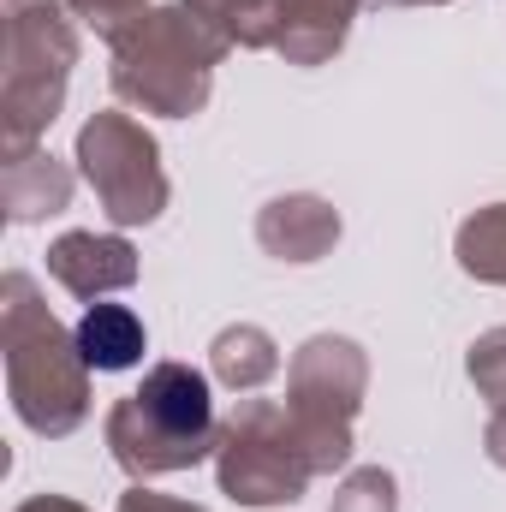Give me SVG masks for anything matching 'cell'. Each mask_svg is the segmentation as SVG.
Listing matches in <instances>:
<instances>
[{
	"instance_id": "obj_1",
	"label": "cell",
	"mask_w": 506,
	"mask_h": 512,
	"mask_svg": "<svg viewBox=\"0 0 506 512\" xmlns=\"http://www.w3.org/2000/svg\"><path fill=\"white\" fill-rule=\"evenodd\" d=\"M233 48H239L233 30L197 0L143 12L114 42V90H120V102L143 108V114L191 120L209 102V72Z\"/></svg>"
},
{
	"instance_id": "obj_2",
	"label": "cell",
	"mask_w": 506,
	"mask_h": 512,
	"mask_svg": "<svg viewBox=\"0 0 506 512\" xmlns=\"http://www.w3.org/2000/svg\"><path fill=\"white\" fill-rule=\"evenodd\" d=\"M0 340H6V382L12 411L36 435H72L90 417V364L78 352V334L54 322V310L36 298L30 274H6L0 286Z\"/></svg>"
},
{
	"instance_id": "obj_3",
	"label": "cell",
	"mask_w": 506,
	"mask_h": 512,
	"mask_svg": "<svg viewBox=\"0 0 506 512\" xmlns=\"http://www.w3.org/2000/svg\"><path fill=\"white\" fill-rule=\"evenodd\" d=\"M221 441L209 376L191 364H155L137 393L108 411V447L131 477H167L209 459Z\"/></svg>"
},
{
	"instance_id": "obj_4",
	"label": "cell",
	"mask_w": 506,
	"mask_h": 512,
	"mask_svg": "<svg viewBox=\"0 0 506 512\" xmlns=\"http://www.w3.org/2000/svg\"><path fill=\"white\" fill-rule=\"evenodd\" d=\"M78 60V36L60 12V0H6V155L36 149V137L60 114L66 78Z\"/></svg>"
},
{
	"instance_id": "obj_5",
	"label": "cell",
	"mask_w": 506,
	"mask_h": 512,
	"mask_svg": "<svg viewBox=\"0 0 506 512\" xmlns=\"http://www.w3.org/2000/svg\"><path fill=\"white\" fill-rule=\"evenodd\" d=\"M215 471H221V489H227L233 501H245V507L298 501V495L310 489V477H316L292 411L274 405V399H245V405L221 423Z\"/></svg>"
},
{
	"instance_id": "obj_6",
	"label": "cell",
	"mask_w": 506,
	"mask_h": 512,
	"mask_svg": "<svg viewBox=\"0 0 506 512\" xmlns=\"http://www.w3.org/2000/svg\"><path fill=\"white\" fill-rule=\"evenodd\" d=\"M292 423L304 435V453L316 465V477L340 471L352 459V417L364 405V382H370V364L352 340H334V334H316L298 358H292Z\"/></svg>"
},
{
	"instance_id": "obj_7",
	"label": "cell",
	"mask_w": 506,
	"mask_h": 512,
	"mask_svg": "<svg viewBox=\"0 0 506 512\" xmlns=\"http://www.w3.org/2000/svg\"><path fill=\"white\" fill-rule=\"evenodd\" d=\"M78 161L114 227H149L167 209V173H161L155 137L131 114H96L78 131Z\"/></svg>"
},
{
	"instance_id": "obj_8",
	"label": "cell",
	"mask_w": 506,
	"mask_h": 512,
	"mask_svg": "<svg viewBox=\"0 0 506 512\" xmlns=\"http://www.w3.org/2000/svg\"><path fill=\"white\" fill-rule=\"evenodd\" d=\"M48 274L78 292V298H102V292H120L137 280V251H131L120 233H66L48 245Z\"/></svg>"
},
{
	"instance_id": "obj_9",
	"label": "cell",
	"mask_w": 506,
	"mask_h": 512,
	"mask_svg": "<svg viewBox=\"0 0 506 512\" xmlns=\"http://www.w3.org/2000/svg\"><path fill=\"white\" fill-rule=\"evenodd\" d=\"M340 239V215L322 203V197H274L262 215H256V245L280 262H316V256L334 251Z\"/></svg>"
},
{
	"instance_id": "obj_10",
	"label": "cell",
	"mask_w": 506,
	"mask_h": 512,
	"mask_svg": "<svg viewBox=\"0 0 506 512\" xmlns=\"http://www.w3.org/2000/svg\"><path fill=\"white\" fill-rule=\"evenodd\" d=\"M352 18H358V0H280L274 54H286L292 66H322L346 42Z\"/></svg>"
},
{
	"instance_id": "obj_11",
	"label": "cell",
	"mask_w": 506,
	"mask_h": 512,
	"mask_svg": "<svg viewBox=\"0 0 506 512\" xmlns=\"http://www.w3.org/2000/svg\"><path fill=\"white\" fill-rule=\"evenodd\" d=\"M0 197H6V221H42V215H60L72 203V173L42 155V149H24V155H6L0 167Z\"/></svg>"
},
{
	"instance_id": "obj_12",
	"label": "cell",
	"mask_w": 506,
	"mask_h": 512,
	"mask_svg": "<svg viewBox=\"0 0 506 512\" xmlns=\"http://www.w3.org/2000/svg\"><path fill=\"white\" fill-rule=\"evenodd\" d=\"M72 334H78L84 364H90V370H102V376L131 370V364L143 358V346H149L143 316H137L131 304H90V310H84V322H78Z\"/></svg>"
},
{
	"instance_id": "obj_13",
	"label": "cell",
	"mask_w": 506,
	"mask_h": 512,
	"mask_svg": "<svg viewBox=\"0 0 506 512\" xmlns=\"http://www.w3.org/2000/svg\"><path fill=\"white\" fill-rule=\"evenodd\" d=\"M209 364H215V376L233 387V393H251V387H262L280 370V352H274V340L256 322H239V328H221L215 334Z\"/></svg>"
},
{
	"instance_id": "obj_14",
	"label": "cell",
	"mask_w": 506,
	"mask_h": 512,
	"mask_svg": "<svg viewBox=\"0 0 506 512\" xmlns=\"http://www.w3.org/2000/svg\"><path fill=\"white\" fill-rule=\"evenodd\" d=\"M459 268H465L471 280L506 286V203L477 209V215L459 227Z\"/></svg>"
},
{
	"instance_id": "obj_15",
	"label": "cell",
	"mask_w": 506,
	"mask_h": 512,
	"mask_svg": "<svg viewBox=\"0 0 506 512\" xmlns=\"http://www.w3.org/2000/svg\"><path fill=\"white\" fill-rule=\"evenodd\" d=\"M209 6L239 48H274V24H280V0H197Z\"/></svg>"
},
{
	"instance_id": "obj_16",
	"label": "cell",
	"mask_w": 506,
	"mask_h": 512,
	"mask_svg": "<svg viewBox=\"0 0 506 512\" xmlns=\"http://www.w3.org/2000/svg\"><path fill=\"white\" fill-rule=\"evenodd\" d=\"M471 382H477V393L501 411L506 405V328H489L477 346H471Z\"/></svg>"
},
{
	"instance_id": "obj_17",
	"label": "cell",
	"mask_w": 506,
	"mask_h": 512,
	"mask_svg": "<svg viewBox=\"0 0 506 512\" xmlns=\"http://www.w3.org/2000/svg\"><path fill=\"white\" fill-rule=\"evenodd\" d=\"M328 512H393V477H387L381 465L352 471V477L340 483V495H334Z\"/></svg>"
},
{
	"instance_id": "obj_18",
	"label": "cell",
	"mask_w": 506,
	"mask_h": 512,
	"mask_svg": "<svg viewBox=\"0 0 506 512\" xmlns=\"http://www.w3.org/2000/svg\"><path fill=\"white\" fill-rule=\"evenodd\" d=\"M72 12H78L84 24H96L108 42H120L131 24L143 18V0H72Z\"/></svg>"
},
{
	"instance_id": "obj_19",
	"label": "cell",
	"mask_w": 506,
	"mask_h": 512,
	"mask_svg": "<svg viewBox=\"0 0 506 512\" xmlns=\"http://www.w3.org/2000/svg\"><path fill=\"white\" fill-rule=\"evenodd\" d=\"M120 512H203V507L173 501V495H155V489H131L126 501H120Z\"/></svg>"
},
{
	"instance_id": "obj_20",
	"label": "cell",
	"mask_w": 506,
	"mask_h": 512,
	"mask_svg": "<svg viewBox=\"0 0 506 512\" xmlns=\"http://www.w3.org/2000/svg\"><path fill=\"white\" fill-rule=\"evenodd\" d=\"M483 453H489V459H495V465L506 471V405L495 411V417H489V435H483Z\"/></svg>"
},
{
	"instance_id": "obj_21",
	"label": "cell",
	"mask_w": 506,
	"mask_h": 512,
	"mask_svg": "<svg viewBox=\"0 0 506 512\" xmlns=\"http://www.w3.org/2000/svg\"><path fill=\"white\" fill-rule=\"evenodd\" d=\"M18 512H84L78 501H66V495H36V501H24Z\"/></svg>"
},
{
	"instance_id": "obj_22",
	"label": "cell",
	"mask_w": 506,
	"mask_h": 512,
	"mask_svg": "<svg viewBox=\"0 0 506 512\" xmlns=\"http://www.w3.org/2000/svg\"><path fill=\"white\" fill-rule=\"evenodd\" d=\"M381 6H441V0H381Z\"/></svg>"
}]
</instances>
